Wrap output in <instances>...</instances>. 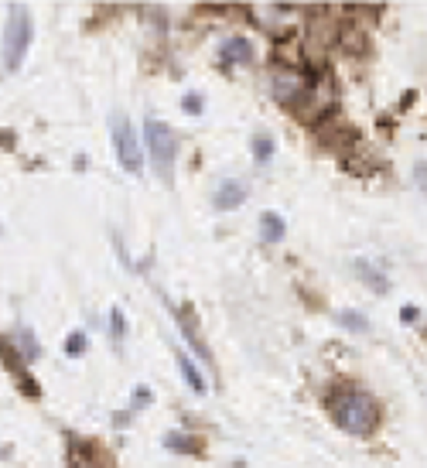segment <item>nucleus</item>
<instances>
[{
    "mask_svg": "<svg viewBox=\"0 0 427 468\" xmlns=\"http://www.w3.org/2000/svg\"><path fill=\"white\" fill-rule=\"evenodd\" d=\"M185 113H202V99H198V96H185Z\"/></svg>",
    "mask_w": 427,
    "mask_h": 468,
    "instance_id": "aec40b11",
    "label": "nucleus"
},
{
    "mask_svg": "<svg viewBox=\"0 0 427 468\" xmlns=\"http://www.w3.org/2000/svg\"><path fill=\"white\" fill-rule=\"evenodd\" d=\"M219 62L222 65H250L253 62V45L250 38H226L222 41V48H219Z\"/></svg>",
    "mask_w": 427,
    "mask_h": 468,
    "instance_id": "6e6552de",
    "label": "nucleus"
},
{
    "mask_svg": "<svg viewBox=\"0 0 427 468\" xmlns=\"http://www.w3.org/2000/svg\"><path fill=\"white\" fill-rule=\"evenodd\" d=\"M14 342H18V346H21V352H24V363H31V359H38V342H35V335H31V329H21Z\"/></svg>",
    "mask_w": 427,
    "mask_h": 468,
    "instance_id": "4468645a",
    "label": "nucleus"
},
{
    "mask_svg": "<svg viewBox=\"0 0 427 468\" xmlns=\"http://www.w3.org/2000/svg\"><path fill=\"white\" fill-rule=\"evenodd\" d=\"M82 349H86V335L72 332L69 335V342H65V352H69V355H82Z\"/></svg>",
    "mask_w": 427,
    "mask_h": 468,
    "instance_id": "f3484780",
    "label": "nucleus"
},
{
    "mask_svg": "<svg viewBox=\"0 0 427 468\" xmlns=\"http://www.w3.org/2000/svg\"><path fill=\"white\" fill-rule=\"evenodd\" d=\"M31 38H35V24H31V14L28 7L14 4L7 11V21H4V65L11 72H18L24 65V55L31 48Z\"/></svg>",
    "mask_w": 427,
    "mask_h": 468,
    "instance_id": "f03ea898",
    "label": "nucleus"
},
{
    "mask_svg": "<svg viewBox=\"0 0 427 468\" xmlns=\"http://www.w3.org/2000/svg\"><path fill=\"white\" fill-rule=\"evenodd\" d=\"M338 325H342V329H349V332H366V329H369V321L363 318V314H355V312H338Z\"/></svg>",
    "mask_w": 427,
    "mask_h": 468,
    "instance_id": "2eb2a0df",
    "label": "nucleus"
},
{
    "mask_svg": "<svg viewBox=\"0 0 427 468\" xmlns=\"http://www.w3.org/2000/svg\"><path fill=\"white\" fill-rule=\"evenodd\" d=\"M414 175H417V185L424 188V195H427V161H421V164L414 168Z\"/></svg>",
    "mask_w": 427,
    "mask_h": 468,
    "instance_id": "6ab92c4d",
    "label": "nucleus"
},
{
    "mask_svg": "<svg viewBox=\"0 0 427 468\" xmlns=\"http://www.w3.org/2000/svg\"><path fill=\"white\" fill-rule=\"evenodd\" d=\"M164 448L178 451V455H198L202 451V441L195 434H185V430H171V434H164Z\"/></svg>",
    "mask_w": 427,
    "mask_h": 468,
    "instance_id": "9b49d317",
    "label": "nucleus"
},
{
    "mask_svg": "<svg viewBox=\"0 0 427 468\" xmlns=\"http://www.w3.org/2000/svg\"><path fill=\"white\" fill-rule=\"evenodd\" d=\"M284 233H287V222H284V215L277 212H263L260 215V239L263 243H280L284 239Z\"/></svg>",
    "mask_w": 427,
    "mask_h": 468,
    "instance_id": "9d476101",
    "label": "nucleus"
},
{
    "mask_svg": "<svg viewBox=\"0 0 427 468\" xmlns=\"http://www.w3.org/2000/svg\"><path fill=\"white\" fill-rule=\"evenodd\" d=\"M151 400H154V393L147 390V387H137V390H134V410L144 407V404H151Z\"/></svg>",
    "mask_w": 427,
    "mask_h": 468,
    "instance_id": "a211bd4d",
    "label": "nucleus"
},
{
    "mask_svg": "<svg viewBox=\"0 0 427 468\" xmlns=\"http://www.w3.org/2000/svg\"><path fill=\"white\" fill-rule=\"evenodd\" d=\"M110 335H113V342H120V338L127 335V314L120 312V308L110 312Z\"/></svg>",
    "mask_w": 427,
    "mask_h": 468,
    "instance_id": "dca6fc26",
    "label": "nucleus"
},
{
    "mask_svg": "<svg viewBox=\"0 0 427 468\" xmlns=\"http://www.w3.org/2000/svg\"><path fill=\"white\" fill-rule=\"evenodd\" d=\"M329 410H331V421L346 434H355V438L372 434L376 424H380V404L363 390H346V393H338V396H331Z\"/></svg>",
    "mask_w": 427,
    "mask_h": 468,
    "instance_id": "f257e3e1",
    "label": "nucleus"
},
{
    "mask_svg": "<svg viewBox=\"0 0 427 468\" xmlns=\"http://www.w3.org/2000/svg\"><path fill=\"white\" fill-rule=\"evenodd\" d=\"M253 157H256V164H267V161L273 157V137L271 134L253 137Z\"/></svg>",
    "mask_w": 427,
    "mask_h": 468,
    "instance_id": "ddd939ff",
    "label": "nucleus"
},
{
    "mask_svg": "<svg viewBox=\"0 0 427 468\" xmlns=\"http://www.w3.org/2000/svg\"><path fill=\"white\" fill-rule=\"evenodd\" d=\"M311 79H314V72H308V69H297V65H280L277 72L271 76V93L277 103H284L287 110H294L297 103H301V96L308 93Z\"/></svg>",
    "mask_w": 427,
    "mask_h": 468,
    "instance_id": "20e7f679",
    "label": "nucleus"
},
{
    "mask_svg": "<svg viewBox=\"0 0 427 468\" xmlns=\"http://www.w3.org/2000/svg\"><path fill=\"white\" fill-rule=\"evenodd\" d=\"M144 137H147V157L157 168L161 178H171L175 171V157H178V137L168 123L161 120H147L144 123Z\"/></svg>",
    "mask_w": 427,
    "mask_h": 468,
    "instance_id": "7ed1b4c3",
    "label": "nucleus"
},
{
    "mask_svg": "<svg viewBox=\"0 0 427 468\" xmlns=\"http://www.w3.org/2000/svg\"><path fill=\"white\" fill-rule=\"evenodd\" d=\"M246 195H250L246 181H239V178H226V181H219V188H215V195H212L215 212H229V209H239V205L246 202Z\"/></svg>",
    "mask_w": 427,
    "mask_h": 468,
    "instance_id": "423d86ee",
    "label": "nucleus"
},
{
    "mask_svg": "<svg viewBox=\"0 0 427 468\" xmlns=\"http://www.w3.org/2000/svg\"><path fill=\"white\" fill-rule=\"evenodd\" d=\"M175 359H178V366H181V376H185V383L192 387L195 393H209V379L202 376V370L195 366V359L188 355V352H175Z\"/></svg>",
    "mask_w": 427,
    "mask_h": 468,
    "instance_id": "1a4fd4ad",
    "label": "nucleus"
},
{
    "mask_svg": "<svg viewBox=\"0 0 427 468\" xmlns=\"http://www.w3.org/2000/svg\"><path fill=\"white\" fill-rule=\"evenodd\" d=\"M355 273H359V277H363V280H366V284H369V287H372L376 294H387V287H389L387 273L376 270V267H372L369 260H355Z\"/></svg>",
    "mask_w": 427,
    "mask_h": 468,
    "instance_id": "f8f14e48",
    "label": "nucleus"
},
{
    "mask_svg": "<svg viewBox=\"0 0 427 468\" xmlns=\"http://www.w3.org/2000/svg\"><path fill=\"white\" fill-rule=\"evenodd\" d=\"M113 151H117V161L123 171H130V175L144 171V147H140L134 127H130V120L123 113L113 117Z\"/></svg>",
    "mask_w": 427,
    "mask_h": 468,
    "instance_id": "39448f33",
    "label": "nucleus"
},
{
    "mask_svg": "<svg viewBox=\"0 0 427 468\" xmlns=\"http://www.w3.org/2000/svg\"><path fill=\"white\" fill-rule=\"evenodd\" d=\"M417 318V308L414 304H404V321H414Z\"/></svg>",
    "mask_w": 427,
    "mask_h": 468,
    "instance_id": "412c9836",
    "label": "nucleus"
},
{
    "mask_svg": "<svg viewBox=\"0 0 427 468\" xmlns=\"http://www.w3.org/2000/svg\"><path fill=\"white\" fill-rule=\"evenodd\" d=\"M171 314H175V321H178V329H181V335L188 338V346L195 349V355H198V359H205V366L212 370L215 359H212V352H209V346H205V338H202V335H198V329H195L192 314L185 312V308H171Z\"/></svg>",
    "mask_w": 427,
    "mask_h": 468,
    "instance_id": "0eeeda50",
    "label": "nucleus"
}]
</instances>
